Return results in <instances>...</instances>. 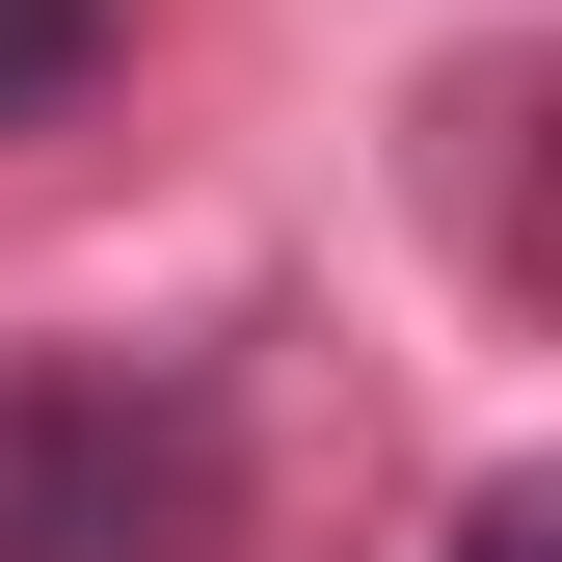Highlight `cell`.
Segmentation results:
<instances>
[{
  "mask_svg": "<svg viewBox=\"0 0 562 562\" xmlns=\"http://www.w3.org/2000/svg\"><path fill=\"white\" fill-rule=\"evenodd\" d=\"M241 402L134 348H0V562H215Z\"/></svg>",
  "mask_w": 562,
  "mask_h": 562,
  "instance_id": "6da1fadb",
  "label": "cell"
},
{
  "mask_svg": "<svg viewBox=\"0 0 562 562\" xmlns=\"http://www.w3.org/2000/svg\"><path fill=\"white\" fill-rule=\"evenodd\" d=\"M562 536V482H482V509H456V562H536Z\"/></svg>",
  "mask_w": 562,
  "mask_h": 562,
  "instance_id": "3957f363",
  "label": "cell"
},
{
  "mask_svg": "<svg viewBox=\"0 0 562 562\" xmlns=\"http://www.w3.org/2000/svg\"><path fill=\"white\" fill-rule=\"evenodd\" d=\"M108 54H134V0H0V134H54Z\"/></svg>",
  "mask_w": 562,
  "mask_h": 562,
  "instance_id": "7a4b0ae2",
  "label": "cell"
}]
</instances>
